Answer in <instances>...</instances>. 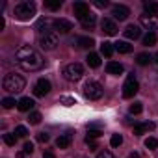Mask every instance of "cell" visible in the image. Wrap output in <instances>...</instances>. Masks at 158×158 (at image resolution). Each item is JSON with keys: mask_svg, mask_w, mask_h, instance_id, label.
<instances>
[{"mask_svg": "<svg viewBox=\"0 0 158 158\" xmlns=\"http://www.w3.org/2000/svg\"><path fill=\"white\" fill-rule=\"evenodd\" d=\"M48 139H50V136H48L47 132H39V134H37V141H41V143H47Z\"/></svg>", "mask_w": 158, "mask_h": 158, "instance_id": "74e56055", "label": "cell"}, {"mask_svg": "<svg viewBox=\"0 0 158 158\" xmlns=\"http://www.w3.org/2000/svg\"><path fill=\"white\" fill-rule=\"evenodd\" d=\"M95 6L97 8H106L108 6V0H95Z\"/></svg>", "mask_w": 158, "mask_h": 158, "instance_id": "60d3db41", "label": "cell"}, {"mask_svg": "<svg viewBox=\"0 0 158 158\" xmlns=\"http://www.w3.org/2000/svg\"><path fill=\"white\" fill-rule=\"evenodd\" d=\"M34 106H35V102H34V99H30V97H23V99L17 102V108H19L21 112H30Z\"/></svg>", "mask_w": 158, "mask_h": 158, "instance_id": "e0dca14e", "label": "cell"}, {"mask_svg": "<svg viewBox=\"0 0 158 158\" xmlns=\"http://www.w3.org/2000/svg\"><path fill=\"white\" fill-rule=\"evenodd\" d=\"M139 24L147 30H158V15H149V13H143L139 17Z\"/></svg>", "mask_w": 158, "mask_h": 158, "instance_id": "30bf717a", "label": "cell"}, {"mask_svg": "<svg viewBox=\"0 0 158 158\" xmlns=\"http://www.w3.org/2000/svg\"><path fill=\"white\" fill-rule=\"evenodd\" d=\"M76 45L80 47V48H91V47L95 45V41H93V37L82 35V37H76Z\"/></svg>", "mask_w": 158, "mask_h": 158, "instance_id": "d6986e66", "label": "cell"}, {"mask_svg": "<svg viewBox=\"0 0 158 158\" xmlns=\"http://www.w3.org/2000/svg\"><path fill=\"white\" fill-rule=\"evenodd\" d=\"M71 143H73V132L60 134V138L56 139V147H58V149H67Z\"/></svg>", "mask_w": 158, "mask_h": 158, "instance_id": "5bb4252c", "label": "cell"}, {"mask_svg": "<svg viewBox=\"0 0 158 158\" xmlns=\"http://www.w3.org/2000/svg\"><path fill=\"white\" fill-rule=\"evenodd\" d=\"M35 4L34 2H21V4H17L15 6V10H13V15H15V19L17 21H23V23H26V21H30L34 15H35Z\"/></svg>", "mask_w": 158, "mask_h": 158, "instance_id": "3957f363", "label": "cell"}, {"mask_svg": "<svg viewBox=\"0 0 158 158\" xmlns=\"http://www.w3.org/2000/svg\"><path fill=\"white\" fill-rule=\"evenodd\" d=\"M86 61H88V65H89V67L97 69V67L101 65V56H99V54H95V52H91V54H88Z\"/></svg>", "mask_w": 158, "mask_h": 158, "instance_id": "7402d4cb", "label": "cell"}, {"mask_svg": "<svg viewBox=\"0 0 158 158\" xmlns=\"http://www.w3.org/2000/svg\"><path fill=\"white\" fill-rule=\"evenodd\" d=\"M26 86V80L21 76V74H15V73H10L4 76V80H2V88L10 93H21Z\"/></svg>", "mask_w": 158, "mask_h": 158, "instance_id": "7a4b0ae2", "label": "cell"}, {"mask_svg": "<svg viewBox=\"0 0 158 158\" xmlns=\"http://www.w3.org/2000/svg\"><path fill=\"white\" fill-rule=\"evenodd\" d=\"M23 151H24L26 154H32V152H34V143H32V141H26V143H24V149H23Z\"/></svg>", "mask_w": 158, "mask_h": 158, "instance_id": "f35d334b", "label": "cell"}, {"mask_svg": "<svg viewBox=\"0 0 158 158\" xmlns=\"http://www.w3.org/2000/svg\"><path fill=\"white\" fill-rule=\"evenodd\" d=\"M28 121H30V125H39L41 123V114L39 112H32L30 117H28Z\"/></svg>", "mask_w": 158, "mask_h": 158, "instance_id": "1f68e13d", "label": "cell"}, {"mask_svg": "<svg viewBox=\"0 0 158 158\" xmlns=\"http://www.w3.org/2000/svg\"><path fill=\"white\" fill-rule=\"evenodd\" d=\"M24 156H26V152H24V151H21V152L17 154V158H24Z\"/></svg>", "mask_w": 158, "mask_h": 158, "instance_id": "7bdbcfd3", "label": "cell"}, {"mask_svg": "<svg viewBox=\"0 0 158 158\" xmlns=\"http://www.w3.org/2000/svg\"><path fill=\"white\" fill-rule=\"evenodd\" d=\"M138 89H139V86H138V80L130 74L128 78H127V82L123 84V97L125 99H132L136 93H138Z\"/></svg>", "mask_w": 158, "mask_h": 158, "instance_id": "ba28073f", "label": "cell"}, {"mask_svg": "<svg viewBox=\"0 0 158 158\" xmlns=\"http://www.w3.org/2000/svg\"><path fill=\"white\" fill-rule=\"evenodd\" d=\"M143 8L149 15H158V2H145Z\"/></svg>", "mask_w": 158, "mask_h": 158, "instance_id": "d4e9b609", "label": "cell"}, {"mask_svg": "<svg viewBox=\"0 0 158 158\" xmlns=\"http://www.w3.org/2000/svg\"><path fill=\"white\" fill-rule=\"evenodd\" d=\"M2 106H4V108H13V106H15V99H11V97L2 99Z\"/></svg>", "mask_w": 158, "mask_h": 158, "instance_id": "8d00e7d4", "label": "cell"}, {"mask_svg": "<svg viewBox=\"0 0 158 158\" xmlns=\"http://www.w3.org/2000/svg\"><path fill=\"white\" fill-rule=\"evenodd\" d=\"M15 60L17 63L21 65V69L24 71H39L43 67V58L41 54L30 47V45H24V47H19L17 52H15Z\"/></svg>", "mask_w": 158, "mask_h": 158, "instance_id": "6da1fadb", "label": "cell"}, {"mask_svg": "<svg viewBox=\"0 0 158 158\" xmlns=\"http://www.w3.org/2000/svg\"><path fill=\"white\" fill-rule=\"evenodd\" d=\"M60 102H61L63 106H73V104H76V99H74V97H67V95H63V97H60Z\"/></svg>", "mask_w": 158, "mask_h": 158, "instance_id": "f546056e", "label": "cell"}, {"mask_svg": "<svg viewBox=\"0 0 158 158\" xmlns=\"http://www.w3.org/2000/svg\"><path fill=\"white\" fill-rule=\"evenodd\" d=\"M154 123L152 121H147V123H139V125H136L134 127V134L136 136H141V134H145V132H149V130H154Z\"/></svg>", "mask_w": 158, "mask_h": 158, "instance_id": "2e32d148", "label": "cell"}, {"mask_svg": "<svg viewBox=\"0 0 158 158\" xmlns=\"http://www.w3.org/2000/svg\"><path fill=\"white\" fill-rule=\"evenodd\" d=\"M101 134H102L101 128H88V136H86V139H97V138H101Z\"/></svg>", "mask_w": 158, "mask_h": 158, "instance_id": "f1b7e54d", "label": "cell"}, {"mask_svg": "<svg viewBox=\"0 0 158 158\" xmlns=\"http://www.w3.org/2000/svg\"><path fill=\"white\" fill-rule=\"evenodd\" d=\"M45 8H47V10L56 11V10H60V8H61V0H47V2H45Z\"/></svg>", "mask_w": 158, "mask_h": 158, "instance_id": "4316f807", "label": "cell"}, {"mask_svg": "<svg viewBox=\"0 0 158 158\" xmlns=\"http://www.w3.org/2000/svg\"><path fill=\"white\" fill-rule=\"evenodd\" d=\"M114 50H115V45H114V43H108V41H104V43L101 45V52H102L106 58H110V56L114 54Z\"/></svg>", "mask_w": 158, "mask_h": 158, "instance_id": "603a6c76", "label": "cell"}, {"mask_svg": "<svg viewBox=\"0 0 158 158\" xmlns=\"http://www.w3.org/2000/svg\"><path fill=\"white\" fill-rule=\"evenodd\" d=\"M60 43V35L58 32H52V34H45V35H39V47L43 50H54Z\"/></svg>", "mask_w": 158, "mask_h": 158, "instance_id": "8992f818", "label": "cell"}, {"mask_svg": "<svg viewBox=\"0 0 158 158\" xmlns=\"http://www.w3.org/2000/svg\"><path fill=\"white\" fill-rule=\"evenodd\" d=\"M73 30V23L71 21H67V19H58L56 21V32H60V34H69Z\"/></svg>", "mask_w": 158, "mask_h": 158, "instance_id": "9a60e30c", "label": "cell"}, {"mask_svg": "<svg viewBox=\"0 0 158 158\" xmlns=\"http://www.w3.org/2000/svg\"><path fill=\"white\" fill-rule=\"evenodd\" d=\"M4 143L10 145V147H13L17 143V136L15 134H4Z\"/></svg>", "mask_w": 158, "mask_h": 158, "instance_id": "d6a6232c", "label": "cell"}, {"mask_svg": "<svg viewBox=\"0 0 158 158\" xmlns=\"http://www.w3.org/2000/svg\"><path fill=\"white\" fill-rule=\"evenodd\" d=\"M43 158H56V154H54L52 151H45V152H43Z\"/></svg>", "mask_w": 158, "mask_h": 158, "instance_id": "b9f144b4", "label": "cell"}, {"mask_svg": "<svg viewBox=\"0 0 158 158\" xmlns=\"http://www.w3.org/2000/svg\"><path fill=\"white\" fill-rule=\"evenodd\" d=\"M128 158H139V154H138V152H130V156H128Z\"/></svg>", "mask_w": 158, "mask_h": 158, "instance_id": "ee69618b", "label": "cell"}, {"mask_svg": "<svg viewBox=\"0 0 158 158\" xmlns=\"http://www.w3.org/2000/svg\"><path fill=\"white\" fill-rule=\"evenodd\" d=\"M145 147L147 149H156L158 147V139L156 138H147L145 139Z\"/></svg>", "mask_w": 158, "mask_h": 158, "instance_id": "d590c367", "label": "cell"}, {"mask_svg": "<svg viewBox=\"0 0 158 158\" xmlns=\"http://www.w3.org/2000/svg\"><path fill=\"white\" fill-rule=\"evenodd\" d=\"M112 15H114V19H117V21H125V19L130 15V10H128L127 6H123V4H115V6L112 8Z\"/></svg>", "mask_w": 158, "mask_h": 158, "instance_id": "8fae6325", "label": "cell"}, {"mask_svg": "<svg viewBox=\"0 0 158 158\" xmlns=\"http://www.w3.org/2000/svg\"><path fill=\"white\" fill-rule=\"evenodd\" d=\"M73 11H74V15H76V19H84L86 15H89L91 11H89V6L86 4V2H74V6H73Z\"/></svg>", "mask_w": 158, "mask_h": 158, "instance_id": "7c38bea8", "label": "cell"}, {"mask_svg": "<svg viewBox=\"0 0 158 158\" xmlns=\"http://www.w3.org/2000/svg\"><path fill=\"white\" fill-rule=\"evenodd\" d=\"M97 158H114V154H112L110 151H102V152H99Z\"/></svg>", "mask_w": 158, "mask_h": 158, "instance_id": "ab89813d", "label": "cell"}, {"mask_svg": "<svg viewBox=\"0 0 158 158\" xmlns=\"http://www.w3.org/2000/svg\"><path fill=\"white\" fill-rule=\"evenodd\" d=\"M154 58H156V63H158V52H156V56H154Z\"/></svg>", "mask_w": 158, "mask_h": 158, "instance_id": "f6af8a7d", "label": "cell"}, {"mask_svg": "<svg viewBox=\"0 0 158 158\" xmlns=\"http://www.w3.org/2000/svg\"><path fill=\"white\" fill-rule=\"evenodd\" d=\"M143 45H145V47H152V45H156V34H154V32H149V34L143 37Z\"/></svg>", "mask_w": 158, "mask_h": 158, "instance_id": "484cf974", "label": "cell"}, {"mask_svg": "<svg viewBox=\"0 0 158 158\" xmlns=\"http://www.w3.org/2000/svg\"><path fill=\"white\" fill-rule=\"evenodd\" d=\"M15 136H17V138H26V136H28V128L23 127V125H19V127L15 128Z\"/></svg>", "mask_w": 158, "mask_h": 158, "instance_id": "e575fe53", "label": "cell"}, {"mask_svg": "<svg viewBox=\"0 0 158 158\" xmlns=\"http://www.w3.org/2000/svg\"><path fill=\"white\" fill-rule=\"evenodd\" d=\"M128 112H130V114H134V115L141 114V112H143V106H141V102H134V104H130Z\"/></svg>", "mask_w": 158, "mask_h": 158, "instance_id": "4dcf8cb0", "label": "cell"}, {"mask_svg": "<svg viewBox=\"0 0 158 158\" xmlns=\"http://www.w3.org/2000/svg\"><path fill=\"white\" fill-rule=\"evenodd\" d=\"M101 30H102L106 35H115V34H117V24H115V21H112V19H102V21H101Z\"/></svg>", "mask_w": 158, "mask_h": 158, "instance_id": "4fadbf2b", "label": "cell"}, {"mask_svg": "<svg viewBox=\"0 0 158 158\" xmlns=\"http://www.w3.org/2000/svg\"><path fill=\"white\" fill-rule=\"evenodd\" d=\"M106 71H108L110 74H121V73H123V65H121L119 61H108Z\"/></svg>", "mask_w": 158, "mask_h": 158, "instance_id": "ffe728a7", "label": "cell"}, {"mask_svg": "<svg viewBox=\"0 0 158 158\" xmlns=\"http://www.w3.org/2000/svg\"><path fill=\"white\" fill-rule=\"evenodd\" d=\"M115 50L121 54H128V52H132V45H128L127 41H119V43H115Z\"/></svg>", "mask_w": 158, "mask_h": 158, "instance_id": "cb8c5ba5", "label": "cell"}, {"mask_svg": "<svg viewBox=\"0 0 158 158\" xmlns=\"http://www.w3.org/2000/svg\"><path fill=\"white\" fill-rule=\"evenodd\" d=\"M121 143H123V136H121V134H114V136L110 138V145H112V147H119Z\"/></svg>", "mask_w": 158, "mask_h": 158, "instance_id": "836d02e7", "label": "cell"}, {"mask_svg": "<svg viewBox=\"0 0 158 158\" xmlns=\"http://www.w3.org/2000/svg\"><path fill=\"white\" fill-rule=\"evenodd\" d=\"M50 89H52V84L47 80V78H39L35 82V86H34V95L35 97H45V95H48Z\"/></svg>", "mask_w": 158, "mask_h": 158, "instance_id": "9c48e42d", "label": "cell"}, {"mask_svg": "<svg viewBox=\"0 0 158 158\" xmlns=\"http://www.w3.org/2000/svg\"><path fill=\"white\" fill-rule=\"evenodd\" d=\"M136 61H138L139 65H147V63L151 61V56H149L147 52H139V54L136 56Z\"/></svg>", "mask_w": 158, "mask_h": 158, "instance_id": "83f0119b", "label": "cell"}, {"mask_svg": "<svg viewBox=\"0 0 158 158\" xmlns=\"http://www.w3.org/2000/svg\"><path fill=\"white\" fill-rule=\"evenodd\" d=\"M35 30H37V34H39V35L52 34V32H56V21H54V19H50V17H43V19H39V23H37Z\"/></svg>", "mask_w": 158, "mask_h": 158, "instance_id": "52a82bcc", "label": "cell"}, {"mask_svg": "<svg viewBox=\"0 0 158 158\" xmlns=\"http://www.w3.org/2000/svg\"><path fill=\"white\" fill-rule=\"evenodd\" d=\"M125 35H127L128 39H139V37H141V30H139L138 26L130 24V26L125 28Z\"/></svg>", "mask_w": 158, "mask_h": 158, "instance_id": "ac0fdd59", "label": "cell"}, {"mask_svg": "<svg viewBox=\"0 0 158 158\" xmlns=\"http://www.w3.org/2000/svg\"><path fill=\"white\" fill-rule=\"evenodd\" d=\"M84 76V67L80 63H69L63 67V78L69 82H78Z\"/></svg>", "mask_w": 158, "mask_h": 158, "instance_id": "277c9868", "label": "cell"}, {"mask_svg": "<svg viewBox=\"0 0 158 158\" xmlns=\"http://www.w3.org/2000/svg\"><path fill=\"white\" fill-rule=\"evenodd\" d=\"M80 23H82V26H84L86 30H91V28L95 26V23H97V17H95L93 13H89V15H86Z\"/></svg>", "mask_w": 158, "mask_h": 158, "instance_id": "44dd1931", "label": "cell"}, {"mask_svg": "<svg viewBox=\"0 0 158 158\" xmlns=\"http://www.w3.org/2000/svg\"><path fill=\"white\" fill-rule=\"evenodd\" d=\"M102 93H104V89H102V86H101L99 82H95V80H88V82H86V86H84V95H86L89 101H99V99L102 97Z\"/></svg>", "mask_w": 158, "mask_h": 158, "instance_id": "5b68a950", "label": "cell"}]
</instances>
